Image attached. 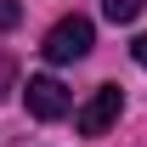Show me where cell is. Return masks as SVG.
<instances>
[{
    "label": "cell",
    "mask_w": 147,
    "mask_h": 147,
    "mask_svg": "<svg viewBox=\"0 0 147 147\" xmlns=\"http://www.w3.org/2000/svg\"><path fill=\"white\" fill-rule=\"evenodd\" d=\"M23 102H28L34 119H62V113L74 108V96L62 91V79H51V74H34V79H28V91H23Z\"/></svg>",
    "instance_id": "cell-3"
},
{
    "label": "cell",
    "mask_w": 147,
    "mask_h": 147,
    "mask_svg": "<svg viewBox=\"0 0 147 147\" xmlns=\"http://www.w3.org/2000/svg\"><path fill=\"white\" fill-rule=\"evenodd\" d=\"M17 17H23L17 0H0V28H17Z\"/></svg>",
    "instance_id": "cell-5"
},
{
    "label": "cell",
    "mask_w": 147,
    "mask_h": 147,
    "mask_svg": "<svg viewBox=\"0 0 147 147\" xmlns=\"http://www.w3.org/2000/svg\"><path fill=\"white\" fill-rule=\"evenodd\" d=\"M142 6H147V0H102V17H108V23H136Z\"/></svg>",
    "instance_id": "cell-4"
},
{
    "label": "cell",
    "mask_w": 147,
    "mask_h": 147,
    "mask_svg": "<svg viewBox=\"0 0 147 147\" xmlns=\"http://www.w3.org/2000/svg\"><path fill=\"white\" fill-rule=\"evenodd\" d=\"M6 91H11V57L0 51V96H6Z\"/></svg>",
    "instance_id": "cell-6"
},
{
    "label": "cell",
    "mask_w": 147,
    "mask_h": 147,
    "mask_svg": "<svg viewBox=\"0 0 147 147\" xmlns=\"http://www.w3.org/2000/svg\"><path fill=\"white\" fill-rule=\"evenodd\" d=\"M130 57H136V62L147 68V34H136V40H130Z\"/></svg>",
    "instance_id": "cell-7"
},
{
    "label": "cell",
    "mask_w": 147,
    "mask_h": 147,
    "mask_svg": "<svg viewBox=\"0 0 147 147\" xmlns=\"http://www.w3.org/2000/svg\"><path fill=\"white\" fill-rule=\"evenodd\" d=\"M119 113H125V91H119V85H96L91 102L74 113V125H79V136H108V130L119 125Z\"/></svg>",
    "instance_id": "cell-2"
},
{
    "label": "cell",
    "mask_w": 147,
    "mask_h": 147,
    "mask_svg": "<svg viewBox=\"0 0 147 147\" xmlns=\"http://www.w3.org/2000/svg\"><path fill=\"white\" fill-rule=\"evenodd\" d=\"M91 45H96L91 17H79V11H74V17H62L51 34H45V45H40V51H45V62H79Z\"/></svg>",
    "instance_id": "cell-1"
}]
</instances>
